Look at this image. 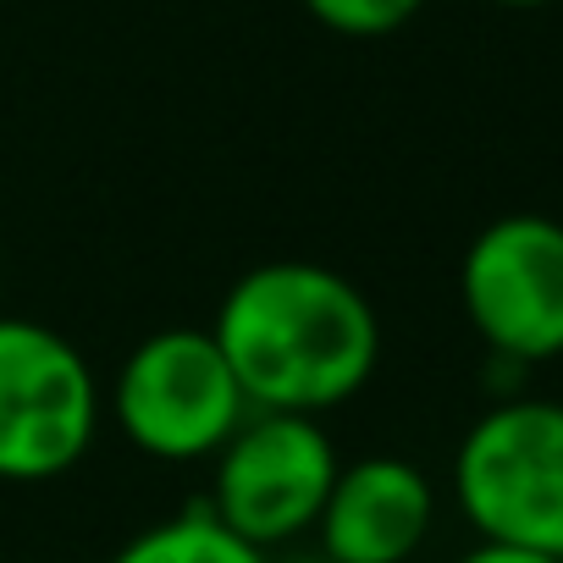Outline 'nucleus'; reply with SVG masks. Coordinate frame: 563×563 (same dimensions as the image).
Listing matches in <instances>:
<instances>
[{
  "label": "nucleus",
  "mask_w": 563,
  "mask_h": 563,
  "mask_svg": "<svg viewBox=\"0 0 563 563\" xmlns=\"http://www.w3.org/2000/svg\"><path fill=\"white\" fill-rule=\"evenodd\" d=\"M305 12L343 40H387L426 12V0H305Z\"/></svg>",
  "instance_id": "obj_9"
},
{
  "label": "nucleus",
  "mask_w": 563,
  "mask_h": 563,
  "mask_svg": "<svg viewBox=\"0 0 563 563\" xmlns=\"http://www.w3.org/2000/svg\"><path fill=\"white\" fill-rule=\"evenodd\" d=\"M106 409L139 453L161 464H199L243 426L249 398L210 327H166L117 365Z\"/></svg>",
  "instance_id": "obj_3"
},
{
  "label": "nucleus",
  "mask_w": 563,
  "mask_h": 563,
  "mask_svg": "<svg viewBox=\"0 0 563 563\" xmlns=\"http://www.w3.org/2000/svg\"><path fill=\"white\" fill-rule=\"evenodd\" d=\"M332 481H338V448L316 426V415L249 409L243 426L216 453L205 508L232 536L265 552L316 530Z\"/></svg>",
  "instance_id": "obj_5"
},
{
  "label": "nucleus",
  "mask_w": 563,
  "mask_h": 563,
  "mask_svg": "<svg viewBox=\"0 0 563 563\" xmlns=\"http://www.w3.org/2000/svg\"><path fill=\"white\" fill-rule=\"evenodd\" d=\"M431 525H437L431 475L393 453L338 464V481L316 519L321 558L332 563H409L426 547Z\"/></svg>",
  "instance_id": "obj_7"
},
{
  "label": "nucleus",
  "mask_w": 563,
  "mask_h": 563,
  "mask_svg": "<svg viewBox=\"0 0 563 563\" xmlns=\"http://www.w3.org/2000/svg\"><path fill=\"white\" fill-rule=\"evenodd\" d=\"M111 563H265V552L249 547L243 536H232L199 503V508H183V514L155 519L139 536H128Z\"/></svg>",
  "instance_id": "obj_8"
},
{
  "label": "nucleus",
  "mask_w": 563,
  "mask_h": 563,
  "mask_svg": "<svg viewBox=\"0 0 563 563\" xmlns=\"http://www.w3.org/2000/svg\"><path fill=\"white\" fill-rule=\"evenodd\" d=\"M459 563H563L552 552H530V547H503V541H475Z\"/></svg>",
  "instance_id": "obj_10"
},
{
  "label": "nucleus",
  "mask_w": 563,
  "mask_h": 563,
  "mask_svg": "<svg viewBox=\"0 0 563 563\" xmlns=\"http://www.w3.org/2000/svg\"><path fill=\"white\" fill-rule=\"evenodd\" d=\"M294 563H332V558H321V552H310V558H294Z\"/></svg>",
  "instance_id": "obj_12"
},
{
  "label": "nucleus",
  "mask_w": 563,
  "mask_h": 563,
  "mask_svg": "<svg viewBox=\"0 0 563 563\" xmlns=\"http://www.w3.org/2000/svg\"><path fill=\"white\" fill-rule=\"evenodd\" d=\"M210 338L221 343L249 409L321 415L349 404L382 360V321L371 299L332 265L265 260L243 271Z\"/></svg>",
  "instance_id": "obj_1"
},
{
  "label": "nucleus",
  "mask_w": 563,
  "mask_h": 563,
  "mask_svg": "<svg viewBox=\"0 0 563 563\" xmlns=\"http://www.w3.org/2000/svg\"><path fill=\"white\" fill-rule=\"evenodd\" d=\"M453 497L481 541L563 558V404H492L453 453Z\"/></svg>",
  "instance_id": "obj_2"
},
{
  "label": "nucleus",
  "mask_w": 563,
  "mask_h": 563,
  "mask_svg": "<svg viewBox=\"0 0 563 563\" xmlns=\"http://www.w3.org/2000/svg\"><path fill=\"white\" fill-rule=\"evenodd\" d=\"M492 7H519V12H530V7H552V0H492Z\"/></svg>",
  "instance_id": "obj_11"
},
{
  "label": "nucleus",
  "mask_w": 563,
  "mask_h": 563,
  "mask_svg": "<svg viewBox=\"0 0 563 563\" xmlns=\"http://www.w3.org/2000/svg\"><path fill=\"white\" fill-rule=\"evenodd\" d=\"M459 299L492 360H563V221L536 210L486 221L464 249Z\"/></svg>",
  "instance_id": "obj_6"
},
{
  "label": "nucleus",
  "mask_w": 563,
  "mask_h": 563,
  "mask_svg": "<svg viewBox=\"0 0 563 563\" xmlns=\"http://www.w3.org/2000/svg\"><path fill=\"white\" fill-rule=\"evenodd\" d=\"M106 393L62 332L0 316V481H56L100 431Z\"/></svg>",
  "instance_id": "obj_4"
}]
</instances>
